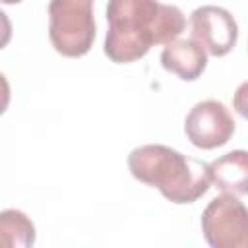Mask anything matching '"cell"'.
Masks as SVG:
<instances>
[{"mask_svg": "<svg viewBox=\"0 0 248 248\" xmlns=\"http://www.w3.org/2000/svg\"><path fill=\"white\" fill-rule=\"evenodd\" d=\"M107 21L103 50L116 64L143 58L153 45H167L186 27L182 10L159 0H108Z\"/></svg>", "mask_w": 248, "mask_h": 248, "instance_id": "obj_1", "label": "cell"}, {"mask_svg": "<svg viewBox=\"0 0 248 248\" xmlns=\"http://www.w3.org/2000/svg\"><path fill=\"white\" fill-rule=\"evenodd\" d=\"M130 174L157 188L172 203H194L211 186L209 167L205 161L192 159L169 145L147 143L130 151Z\"/></svg>", "mask_w": 248, "mask_h": 248, "instance_id": "obj_2", "label": "cell"}, {"mask_svg": "<svg viewBox=\"0 0 248 248\" xmlns=\"http://www.w3.org/2000/svg\"><path fill=\"white\" fill-rule=\"evenodd\" d=\"M48 37L62 56L79 58L87 54L95 41L93 0H50Z\"/></svg>", "mask_w": 248, "mask_h": 248, "instance_id": "obj_3", "label": "cell"}, {"mask_svg": "<svg viewBox=\"0 0 248 248\" xmlns=\"http://www.w3.org/2000/svg\"><path fill=\"white\" fill-rule=\"evenodd\" d=\"M202 232L211 248L248 246V211L232 194L213 198L202 213Z\"/></svg>", "mask_w": 248, "mask_h": 248, "instance_id": "obj_4", "label": "cell"}, {"mask_svg": "<svg viewBox=\"0 0 248 248\" xmlns=\"http://www.w3.org/2000/svg\"><path fill=\"white\" fill-rule=\"evenodd\" d=\"M234 118L229 108L215 99L196 103L184 120V134L198 149H217L234 134Z\"/></svg>", "mask_w": 248, "mask_h": 248, "instance_id": "obj_5", "label": "cell"}, {"mask_svg": "<svg viewBox=\"0 0 248 248\" xmlns=\"http://www.w3.org/2000/svg\"><path fill=\"white\" fill-rule=\"evenodd\" d=\"M192 39L211 56L229 54L238 39V25L232 14L221 6H200L190 14Z\"/></svg>", "mask_w": 248, "mask_h": 248, "instance_id": "obj_6", "label": "cell"}, {"mask_svg": "<svg viewBox=\"0 0 248 248\" xmlns=\"http://www.w3.org/2000/svg\"><path fill=\"white\" fill-rule=\"evenodd\" d=\"M161 66L184 81L198 79L207 66V52L194 39H172L161 50Z\"/></svg>", "mask_w": 248, "mask_h": 248, "instance_id": "obj_7", "label": "cell"}, {"mask_svg": "<svg viewBox=\"0 0 248 248\" xmlns=\"http://www.w3.org/2000/svg\"><path fill=\"white\" fill-rule=\"evenodd\" d=\"M207 167L211 184L223 194L244 196L248 192V153L244 149L225 153L213 163H207Z\"/></svg>", "mask_w": 248, "mask_h": 248, "instance_id": "obj_8", "label": "cell"}, {"mask_svg": "<svg viewBox=\"0 0 248 248\" xmlns=\"http://www.w3.org/2000/svg\"><path fill=\"white\" fill-rule=\"evenodd\" d=\"M35 244V225L19 209L0 211V246L29 248Z\"/></svg>", "mask_w": 248, "mask_h": 248, "instance_id": "obj_9", "label": "cell"}, {"mask_svg": "<svg viewBox=\"0 0 248 248\" xmlns=\"http://www.w3.org/2000/svg\"><path fill=\"white\" fill-rule=\"evenodd\" d=\"M12 41V21L6 12L0 10V50Z\"/></svg>", "mask_w": 248, "mask_h": 248, "instance_id": "obj_10", "label": "cell"}, {"mask_svg": "<svg viewBox=\"0 0 248 248\" xmlns=\"http://www.w3.org/2000/svg\"><path fill=\"white\" fill-rule=\"evenodd\" d=\"M10 99H12L10 83H8L6 76L0 72V116L6 112V108H8V105H10Z\"/></svg>", "mask_w": 248, "mask_h": 248, "instance_id": "obj_11", "label": "cell"}, {"mask_svg": "<svg viewBox=\"0 0 248 248\" xmlns=\"http://www.w3.org/2000/svg\"><path fill=\"white\" fill-rule=\"evenodd\" d=\"M2 4H19V2H23V0H0Z\"/></svg>", "mask_w": 248, "mask_h": 248, "instance_id": "obj_12", "label": "cell"}]
</instances>
